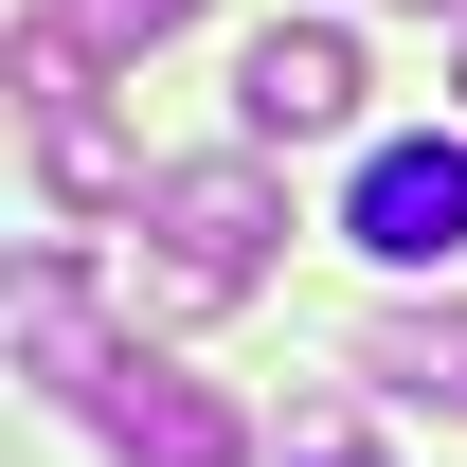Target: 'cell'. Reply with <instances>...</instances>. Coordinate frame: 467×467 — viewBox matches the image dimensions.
<instances>
[{
    "instance_id": "obj_10",
    "label": "cell",
    "mask_w": 467,
    "mask_h": 467,
    "mask_svg": "<svg viewBox=\"0 0 467 467\" xmlns=\"http://www.w3.org/2000/svg\"><path fill=\"white\" fill-rule=\"evenodd\" d=\"M413 18H467V0H413Z\"/></svg>"
},
{
    "instance_id": "obj_3",
    "label": "cell",
    "mask_w": 467,
    "mask_h": 467,
    "mask_svg": "<svg viewBox=\"0 0 467 467\" xmlns=\"http://www.w3.org/2000/svg\"><path fill=\"white\" fill-rule=\"evenodd\" d=\"M90 431H109L126 467H252V413L216 396V378H180V359L126 342L109 378H90Z\"/></svg>"
},
{
    "instance_id": "obj_1",
    "label": "cell",
    "mask_w": 467,
    "mask_h": 467,
    "mask_svg": "<svg viewBox=\"0 0 467 467\" xmlns=\"http://www.w3.org/2000/svg\"><path fill=\"white\" fill-rule=\"evenodd\" d=\"M144 234H162V306H252V288H270L288 198H270V162H162Z\"/></svg>"
},
{
    "instance_id": "obj_7",
    "label": "cell",
    "mask_w": 467,
    "mask_h": 467,
    "mask_svg": "<svg viewBox=\"0 0 467 467\" xmlns=\"http://www.w3.org/2000/svg\"><path fill=\"white\" fill-rule=\"evenodd\" d=\"M36 198H55V216H109V198H162V180L126 162L109 109H36Z\"/></svg>"
},
{
    "instance_id": "obj_5",
    "label": "cell",
    "mask_w": 467,
    "mask_h": 467,
    "mask_svg": "<svg viewBox=\"0 0 467 467\" xmlns=\"http://www.w3.org/2000/svg\"><path fill=\"white\" fill-rule=\"evenodd\" d=\"M0 324H18V378H36V396H72L90 413V378H109V324H90V252H18V288H0Z\"/></svg>"
},
{
    "instance_id": "obj_9",
    "label": "cell",
    "mask_w": 467,
    "mask_h": 467,
    "mask_svg": "<svg viewBox=\"0 0 467 467\" xmlns=\"http://www.w3.org/2000/svg\"><path fill=\"white\" fill-rule=\"evenodd\" d=\"M288 467H378V431H359L342 396H306V413H288Z\"/></svg>"
},
{
    "instance_id": "obj_6",
    "label": "cell",
    "mask_w": 467,
    "mask_h": 467,
    "mask_svg": "<svg viewBox=\"0 0 467 467\" xmlns=\"http://www.w3.org/2000/svg\"><path fill=\"white\" fill-rule=\"evenodd\" d=\"M359 378L413 396V413H467V306H378L359 324Z\"/></svg>"
},
{
    "instance_id": "obj_4",
    "label": "cell",
    "mask_w": 467,
    "mask_h": 467,
    "mask_svg": "<svg viewBox=\"0 0 467 467\" xmlns=\"http://www.w3.org/2000/svg\"><path fill=\"white\" fill-rule=\"evenodd\" d=\"M234 126H252V144H342L359 126V36L342 18H270V36L234 55Z\"/></svg>"
},
{
    "instance_id": "obj_8",
    "label": "cell",
    "mask_w": 467,
    "mask_h": 467,
    "mask_svg": "<svg viewBox=\"0 0 467 467\" xmlns=\"http://www.w3.org/2000/svg\"><path fill=\"white\" fill-rule=\"evenodd\" d=\"M55 18H72V36H90V55H162V36H180V18H198V0H55Z\"/></svg>"
},
{
    "instance_id": "obj_2",
    "label": "cell",
    "mask_w": 467,
    "mask_h": 467,
    "mask_svg": "<svg viewBox=\"0 0 467 467\" xmlns=\"http://www.w3.org/2000/svg\"><path fill=\"white\" fill-rule=\"evenodd\" d=\"M342 234L378 252V270H467V126H431V144H359Z\"/></svg>"
}]
</instances>
